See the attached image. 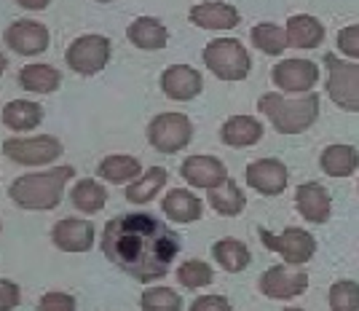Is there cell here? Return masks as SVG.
Segmentation results:
<instances>
[{"instance_id":"obj_1","label":"cell","mask_w":359,"mask_h":311,"mask_svg":"<svg viewBox=\"0 0 359 311\" xmlns=\"http://www.w3.org/2000/svg\"><path fill=\"white\" fill-rule=\"evenodd\" d=\"M100 247L113 266L148 284L169 274L180 255V237L156 215L126 212L107 223Z\"/></svg>"},{"instance_id":"obj_2","label":"cell","mask_w":359,"mask_h":311,"mask_svg":"<svg viewBox=\"0 0 359 311\" xmlns=\"http://www.w3.org/2000/svg\"><path fill=\"white\" fill-rule=\"evenodd\" d=\"M75 166H57L48 172H30L22 175L8 185V199L19 209L27 212H48V209L60 207L62 193L67 180H73Z\"/></svg>"},{"instance_id":"obj_3","label":"cell","mask_w":359,"mask_h":311,"mask_svg":"<svg viewBox=\"0 0 359 311\" xmlns=\"http://www.w3.org/2000/svg\"><path fill=\"white\" fill-rule=\"evenodd\" d=\"M257 110L273 124V129L279 134H300L319 119V94L306 91L290 100L276 91H266L257 100Z\"/></svg>"},{"instance_id":"obj_4","label":"cell","mask_w":359,"mask_h":311,"mask_svg":"<svg viewBox=\"0 0 359 311\" xmlns=\"http://www.w3.org/2000/svg\"><path fill=\"white\" fill-rule=\"evenodd\" d=\"M201 57H204V65L220 81H244L252 70L250 51L233 38H217V41L207 44Z\"/></svg>"},{"instance_id":"obj_5","label":"cell","mask_w":359,"mask_h":311,"mask_svg":"<svg viewBox=\"0 0 359 311\" xmlns=\"http://www.w3.org/2000/svg\"><path fill=\"white\" fill-rule=\"evenodd\" d=\"M327 67V97L341 110L359 113V62H341L335 54L325 57Z\"/></svg>"},{"instance_id":"obj_6","label":"cell","mask_w":359,"mask_h":311,"mask_svg":"<svg viewBox=\"0 0 359 311\" xmlns=\"http://www.w3.org/2000/svg\"><path fill=\"white\" fill-rule=\"evenodd\" d=\"M62 143L54 134H38V137H8L3 143V156L8 161L22 166H46L62 156Z\"/></svg>"},{"instance_id":"obj_7","label":"cell","mask_w":359,"mask_h":311,"mask_svg":"<svg viewBox=\"0 0 359 311\" xmlns=\"http://www.w3.org/2000/svg\"><path fill=\"white\" fill-rule=\"evenodd\" d=\"M257 234H260L263 247L271 252H279L285 258V263H290V266L309 263L316 252V239L309 231L295 228V225L285 228L282 234H271L269 228H257Z\"/></svg>"},{"instance_id":"obj_8","label":"cell","mask_w":359,"mask_h":311,"mask_svg":"<svg viewBox=\"0 0 359 311\" xmlns=\"http://www.w3.org/2000/svg\"><path fill=\"white\" fill-rule=\"evenodd\" d=\"M194 140V124L185 113H161L150 121L148 143L158 153H177Z\"/></svg>"},{"instance_id":"obj_9","label":"cell","mask_w":359,"mask_h":311,"mask_svg":"<svg viewBox=\"0 0 359 311\" xmlns=\"http://www.w3.org/2000/svg\"><path fill=\"white\" fill-rule=\"evenodd\" d=\"M110 41L105 35H81L65 51V62L78 75H97L110 62Z\"/></svg>"},{"instance_id":"obj_10","label":"cell","mask_w":359,"mask_h":311,"mask_svg":"<svg viewBox=\"0 0 359 311\" xmlns=\"http://www.w3.org/2000/svg\"><path fill=\"white\" fill-rule=\"evenodd\" d=\"M6 46L19 54V57H38L43 54L48 44H51V32L41 22H30V19H19L14 25H8L3 32Z\"/></svg>"},{"instance_id":"obj_11","label":"cell","mask_w":359,"mask_h":311,"mask_svg":"<svg viewBox=\"0 0 359 311\" xmlns=\"http://www.w3.org/2000/svg\"><path fill=\"white\" fill-rule=\"evenodd\" d=\"M260 293L271 300H292L306 293L309 287V274L303 271H292L290 263L287 266H271L263 271V277L257 282Z\"/></svg>"},{"instance_id":"obj_12","label":"cell","mask_w":359,"mask_h":311,"mask_svg":"<svg viewBox=\"0 0 359 311\" xmlns=\"http://www.w3.org/2000/svg\"><path fill=\"white\" fill-rule=\"evenodd\" d=\"M273 84L287 94H306L319 81V65L311 60H285L276 62L271 70Z\"/></svg>"},{"instance_id":"obj_13","label":"cell","mask_w":359,"mask_h":311,"mask_svg":"<svg viewBox=\"0 0 359 311\" xmlns=\"http://www.w3.org/2000/svg\"><path fill=\"white\" fill-rule=\"evenodd\" d=\"M247 185L263 196H279L290 183V172L279 159H257L247 166Z\"/></svg>"},{"instance_id":"obj_14","label":"cell","mask_w":359,"mask_h":311,"mask_svg":"<svg viewBox=\"0 0 359 311\" xmlns=\"http://www.w3.org/2000/svg\"><path fill=\"white\" fill-rule=\"evenodd\" d=\"M94 234H97V228L89 220L62 218L51 228V241L62 252H89L94 247Z\"/></svg>"},{"instance_id":"obj_15","label":"cell","mask_w":359,"mask_h":311,"mask_svg":"<svg viewBox=\"0 0 359 311\" xmlns=\"http://www.w3.org/2000/svg\"><path fill=\"white\" fill-rule=\"evenodd\" d=\"M180 175H182L185 183H191L194 188L210 191V188H217V185H223L225 180H228V169L215 156H191V159L182 161Z\"/></svg>"},{"instance_id":"obj_16","label":"cell","mask_w":359,"mask_h":311,"mask_svg":"<svg viewBox=\"0 0 359 311\" xmlns=\"http://www.w3.org/2000/svg\"><path fill=\"white\" fill-rule=\"evenodd\" d=\"M161 89L169 100H177V102H188L201 94L204 89V78L201 73L191 67V65H172L166 67L161 75Z\"/></svg>"},{"instance_id":"obj_17","label":"cell","mask_w":359,"mask_h":311,"mask_svg":"<svg viewBox=\"0 0 359 311\" xmlns=\"http://www.w3.org/2000/svg\"><path fill=\"white\" fill-rule=\"evenodd\" d=\"M188 19L201 30H233L241 22L239 11L231 3H220V0H215V3L207 0V3L194 6Z\"/></svg>"},{"instance_id":"obj_18","label":"cell","mask_w":359,"mask_h":311,"mask_svg":"<svg viewBox=\"0 0 359 311\" xmlns=\"http://www.w3.org/2000/svg\"><path fill=\"white\" fill-rule=\"evenodd\" d=\"M295 207L309 223H327L332 212V199L325 185L319 183H303L295 191Z\"/></svg>"},{"instance_id":"obj_19","label":"cell","mask_w":359,"mask_h":311,"mask_svg":"<svg viewBox=\"0 0 359 311\" xmlns=\"http://www.w3.org/2000/svg\"><path fill=\"white\" fill-rule=\"evenodd\" d=\"M161 209L169 220L175 223H194L204 215V204L196 193L185 191V188H172L161 201Z\"/></svg>"},{"instance_id":"obj_20","label":"cell","mask_w":359,"mask_h":311,"mask_svg":"<svg viewBox=\"0 0 359 311\" xmlns=\"http://www.w3.org/2000/svg\"><path fill=\"white\" fill-rule=\"evenodd\" d=\"M263 137V124L252 116H231L220 126V140L231 148H250Z\"/></svg>"},{"instance_id":"obj_21","label":"cell","mask_w":359,"mask_h":311,"mask_svg":"<svg viewBox=\"0 0 359 311\" xmlns=\"http://www.w3.org/2000/svg\"><path fill=\"white\" fill-rule=\"evenodd\" d=\"M126 38L142 51H158V48H164L169 44V30L153 16H140L129 25Z\"/></svg>"},{"instance_id":"obj_22","label":"cell","mask_w":359,"mask_h":311,"mask_svg":"<svg viewBox=\"0 0 359 311\" xmlns=\"http://www.w3.org/2000/svg\"><path fill=\"white\" fill-rule=\"evenodd\" d=\"M287 41L295 48H316L325 41V27L322 22L311 14H295L287 19Z\"/></svg>"},{"instance_id":"obj_23","label":"cell","mask_w":359,"mask_h":311,"mask_svg":"<svg viewBox=\"0 0 359 311\" xmlns=\"http://www.w3.org/2000/svg\"><path fill=\"white\" fill-rule=\"evenodd\" d=\"M166 180H169V175H166L164 166H150L148 172H142L140 178L126 185L123 196H126L129 204H148V201L156 199V193L166 185Z\"/></svg>"},{"instance_id":"obj_24","label":"cell","mask_w":359,"mask_h":311,"mask_svg":"<svg viewBox=\"0 0 359 311\" xmlns=\"http://www.w3.org/2000/svg\"><path fill=\"white\" fill-rule=\"evenodd\" d=\"M145 169H142V164L137 161L135 156H105L100 166H97V175L107 183H113V185H129L132 180H137L142 175Z\"/></svg>"},{"instance_id":"obj_25","label":"cell","mask_w":359,"mask_h":311,"mask_svg":"<svg viewBox=\"0 0 359 311\" xmlns=\"http://www.w3.org/2000/svg\"><path fill=\"white\" fill-rule=\"evenodd\" d=\"M19 86L32 91V94H51L62 86V73L51 65L32 62L27 67H22L19 73Z\"/></svg>"},{"instance_id":"obj_26","label":"cell","mask_w":359,"mask_h":311,"mask_svg":"<svg viewBox=\"0 0 359 311\" xmlns=\"http://www.w3.org/2000/svg\"><path fill=\"white\" fill-rule=\"evenodd\" d=\"M212 258L217 260V266H223L228 274H239L250 266L252 255H250V247L233 237H225L220 241L212 244Z\"/></svg>"},{"instance_id":"obj_27","label":"cell","mask_w":359,"mask_h":311,"mask_svg":"<svg viewBox=\"0 0 359 311\" xmlns=\"http://www.w3.org/2000/svg\"><path fill=\"white\" fill-rule=\"evenodd\" d=\"M319 164L330 178H348L359 166V150L354 145H327L322 150Z\"/></svg>"},{"instance_id":"obj_28","label":"cell","mask_w":359,"mask_h":311,"mask_svg":"<svg viewBox=\"0 0 359 311\" xmlns=\"http://www.w3.org/2000/svg\"><path fill=\"white\" fill-rule=\"evenodd\" d=\"M43 121V107L30 100H14L3 107V124L14 132H30Z\"/></svg>"},{"instance_id":"obj_29","label":"cell","mask_w":359,"mask_h":311,"mask_svg":"<svg viewBox=\"0 0 359 311\" xmlns=\"http://www.w3.org/2000/svg\"><path fill=\"white\" fill-rule=\"evenodd\" d=\"M210 204L217 215H223V218H236V215H241L244 207H247V196L239 191V185H236L233 180L228 178L223 185L210 188Z\"/></svg>"},{"instance_id":"obj_30","label":"cell","mask_w":359,"mask_h":311,"mask_svg":"<svg viewBox=\"0 0 359 311\" xmlns=\"http://www.w3.org/2000/svg\"><path fill=\"white\" fill-rule=\"evenodd\" d=\"M70 201L78 212H100L107 201V191L97 180H78L75 188L70 191Z\"/></svg>"},{"instance_id":"obj_31","label":"cell","mask_w":359,"mask_h":311,"mask_svg":"<svg viewBox=\"0 0 359 311\" xmlns=\"http://www.w3.org/2000/svg\"><path fill=\"white\" fill-rule=\"evenodd\" d=\"M250 35H252L255 48H260V51L269 54V57H279L287 46H290V41H287V30H282L279 25H271V22L255 25Z\"/></svg>"},{"instance_id":"obj_32","label":"cell","mask_w":359,"mask_h":311,"mask_svg":"<svg viewBox=\"0 0 359 311\" xmlns=\"http://www.w3.org/2000/svg\"><path fill=\"white\" fill-rule=\"evenodd\" d=\"M215 279V271H212L210 263L204 260H185L182 266L177 268V282L188 290H198V287H207Z\"/></svg>"},{"instance_id":"obj_33","label":"cell","mask_w":359,"mask_h":311,"mask_svg":"<svg viewBox=\"0 0 359 311\" xmlns=\"http://www.w3.org/2000/svg\"><path fill=\"white\" fill-rule=\"evenodd\" d=\"M330 309L332 311H359V282L341 279L330 287Z\"/></svg>"},{"instance_id":"obj_34","label":"cell","mask_w":359,"mask_h":311,"mask_svg":"<svg viewBox=\"0 0 359 311\" xmlns=\"http://www.w3.org/2000/svg\"><path fill=\"white\" fill-rule=\"evenodd\" d=\"M140 306L145 311H180L182 309V298L169 287H150L142 293Z\"/></svg>"},{"instance_id":"obj_35","label":"cell","mask_w":359,"mask_h":311,"mask_svg":"<svg viewBox=\"0 0 359 311\" xmlns=\"http://www.w3.org/2000/svg\"><path fill=\"white\" fill-rule=\"evenodd\" d=\"M338 48L346 57L359 60V25H348V27L338 32Z\"/></svg>"},{"instance_id":"obj_36","label":"cell","mask_w":359,"mask_h":311,"mask_svg":"<svg viewBox=\"0 0 359 311\" xmlns=\"http://www.w3.org/2000/svg\"><path fill=\"white\" fill-rule=\"evenodd\" d=\"M38 311H75V298L67 293H46L38 300Z\"/></svg>"},{"instance_id":"obj_37","label":"cell","mask_w":359,"mask_h":311,"mask_svg":"<svg viewBox=\"0 0 359 311\" xmlns=\"http://www.w3.org/2000/svg\"><path fill=\"white\" fill-rule=\"evenodd\" d=\"M22 303L19 284L11 279H0V311H11Z\"/></svg>"},{"instance_id":"obj_38","label":"cell","mask_w":359,"mask_h":311,"mask_svg":"<svg viewBox=\"0 0 359 311\" xmlns=\"http://www.w3.org/2000/svg\"><path fill=\"white\" fill-rule=\"evenodd\" d=\"M194 311H231V303L223 296H204L194 300Z\"/></svg>"},{"instance_id":"obj_39","label":"cell","mask_w":359,"mask_h":311,"mask_svg":"<svg viewBox=\"0 0 359 311\" xmlns=\"http://www.w3.org/2000/svg\"><path fill=\"white\" fill-rule=\"evenodd\" d=\"M16 3H19L22 8H27V11H43L51 0H16Z\"/></svg>"},{"instance_id":"obj_40","label":"cell","mask_w":359,"mask_h":311,"mask_svg":"<svg viewBox=\"0 0 359 311\" xmlns=\"http://www.w3.org/2000/svg\"><path fill=\"white\" fill-rule=\"evenodd\" d=\"M6 67H8V60H6V57H3V54H0V75L6 73Z\"/></svg>"},{"instance_id":"obj_41","label":"cell","mask_w":359,"mask_h":311,"mask_svg":"<svg viewBox=\"0 0 359 311\" xmlns=\"http://www.w3.org/2000/svg\"><path fill=\"white\" fill-rule=\"evenodd\" d=\"M100 3H110V0H100Z\"/></svg>"},{"instance_id":"obj_42","label":"cell","mask_w":359,"mask_h":311,"mask_svg":"<svg viewBox=\"0 0 359 311\" xmlns=\"http://www.w3.org/2000/svg\"><path fill=\"white\" fill-rule=\"evenodd\" d=\"M0 231H3V223H0Z\"/></svg>"}]
</instances>
